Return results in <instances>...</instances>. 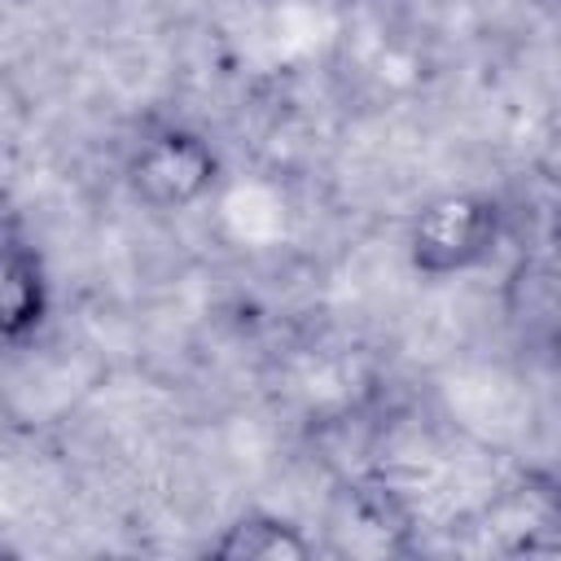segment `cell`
<instances>
[{
  "instance_id": "6da1fadb",
  "label": "cell",
  "mask_w": 561,
  "mask_h": 561,
  "mask_svg": "<svg viewBox=\"0 0 561 561\" xmlns=\"http://www.w3.org/2000/svg\"><path fill=\"white\" fill-rule=\"evenodd\" d=\"M508 232L504 206L482 188H451L430 197L408 224V263L425 280H451L482 267Z\"/></svg>"
},
{
  "instance_id": "277c9868",
  "label": "cell",
  "mask_w": 561,
  "mask_h": 561,
  "mask_svg": "<svg viewBox=\"0 0 561 561\" xmlns=\"http://www.w3.org/2000/svg\"><path fill=\"white\" fill-rule=\"evenodd\" d=\"M311 552H316V539H307L298 522L263 508L241 513L206 543V557H219V561H298Z\"/></svg>"
},
{
  "instance_id": "3957f363",
  "label": "cell",
  "mask_w": 561,
  "mask_h": 561,
  "mask_svg": "<svg viewBox=\"0 0 561 561\" xmlns=\"http://www.w3.org/2000/svg\"><path fill=\"white\" fill-rule=\"evenodd\" d=\"M53 311V280L26 219L0 202V346L39 337Z\"/></svg>"
},
{
  "instance_id": "7a4b0ae2",
  "label": "cell",
  "mask_w": 561,
  "mask_h": 561,
  "mask_svg": "<svg viewBox=\"0 0 561 561\" xmlns=\"http://www.w3.org/2000/svg\"><path fill=\"white\" fill-rule=\"evenodd\" d=\"M224 180L219 149L184 123H158L140 131L123 162V184L136 206L153 215H180L206 202Z\"/></svg>"
}]
</instances>
